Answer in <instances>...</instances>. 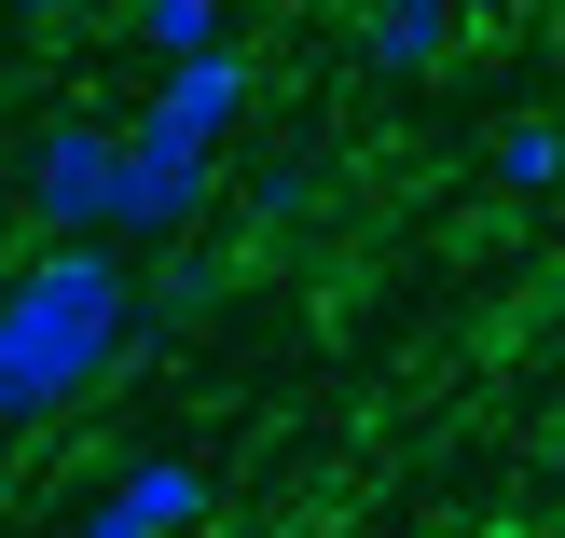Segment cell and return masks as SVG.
Wrapping results in <instances>:
<instances>
[{
	"mask_svg": "<svg viewBox=\"0 0 565 538\" xmlns=\"http://www.w3.org/2000/svg\"><path fill=\"white\" fill-rule=\"evenodd\" d=\"M138 346V276L110 235H70V249H28L0 276V429H55L70 401H97Z\"/></svg>",
	"mask_w": 565,
	"mask_h": 538,
	"instance_id": "obj_1",
	"label": "cell"
},
{
	"mask_svg": "<svg viewBox=\"0 0 565 538\" xmlns=\"http://www.w3.org/2000/svg\"><path fill=\"white\" fill-rule=\"evenodd\" d=\"M28 221H42L55 249H70V235H110V221H125V125L70 110V125L28 138Z\"/></svg>",
	"mask_w": 565,
	"mask_h": 538,
	"instance_id": "obj_2",
	"label": "cell"
},
{
	"mask_svg": "<svg viewBox=\"0 0 565 538\" xmlns=\"http://www.w3.org/2000/svg\"><path fill=\"white\" fill-rule=\"evenodd\" d=\"M248 97H263V70H248L235 42H221V55H180V70H152L138 138H166V152H207V166H221V138L248 125Z\"/></svg>",
	"mask_w": 565,
	"mask_h": 538,
	"instance_id": "obj_3",
	"label": "cell"
},
{
	"mask_svg": "<svg viewBox=\"0 0 565 538\" xmlns=\"http://www.w3.org/2000/svg\"><path fill=\"white\" fill-rule=\"evenodd\" d=\"M193 525H207V456H138L83 497L70 538H193Z\"/></svg>",
	"mask_w": 565,
	"mask_h": 538,
	"instance_id": "obj_4",
	"label": "cell"
},
{
	"mask_svg": "<svg viewBox=\"0 0 565 538\" xmlns=\"http://www.w3.org/2000/svg\"><path fill=\"white\" fill-rule=\"evenodd\" d=\"M207 221V152H166V138H138L125 125V221H110V249H166V235H193Z\"/></svg>",
	"mask_w": 565,
	"mask_h": 538,
	"instance_id": "obj_5",
	"label": "cell"
},
{
	"mask_svg": "<svg viewBox=\"0 0 565 538\" xmlns=\"http://www.w3.org/2000/svg\"><path fill=\"white\" fill-rule=\"evenodd\" d=\"M441 55H456V0H373L359 14V70L373 83H428Z\"/></svg>",
	"mask_w": 565,
	"mask_h": 538,
	"instance_id": "obj_6",
	"label": "cell"
},
{
	"mask_svg": "<svg viewBox=\"0 0 565 538\" xmlns=\"http://www.w3.org/2000/svg\"><path fill=\"white\" fill-rule=\"evenodd\" d=\"M483 180L497 193H552L565 180V125H552V110H511V125L483 138Z\"/></svg>",
	"mask_w": 565,
	"mask_h": 538,
	"instance_id": "obj_7",
	"label": "cell"
},
{
	"mask_svg": "<svg viewBox=\"0 0 565 538\" xmlns=\"http://www.w3.org/2000/svg\"><path fill=\"white\" fill-rule=\"evenodd\" d=\"M138 42L180 70V55H221L235 42V0H138Z\"/></svg>",
	"mask_w": 565,
	"mask_h": 538,
	"instance_id": "obj_8",
	"label": "cell"
},
{
	"mask_svg": "<svg viewBox=\"0 0 565 538\" xmlns=\"http://www.w3.org/2000/svg\"><path fill=\"white\" fill-rule=\"evenodd\" d=\"M303 208H318V166H263V180H248V221H303Z\"/></svg>",
	"mask_w": 565,
	"mask_h": 538,
	"instance_id": "obj_9",
	"label": "cell"
},
{
	"mask_svg": "<svg viewBox=\"0 0 565 538\" xmlns=\"http://www.w3.org/2000/svg\"><path fill=\"white\" fill-rule=\"evenodd\" d=\"M0 14H83V0H0Z\"/></svg>",
	"mask_w": 565,
	"mask_h": 538,
	"instance_id": "obj_10",
	"label": "cell"
}]
</instances>
